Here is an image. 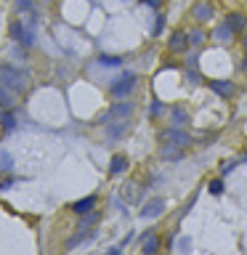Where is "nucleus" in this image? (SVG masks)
<instances>
[{
	"mask_svg": "<svg viewBox=\"0 0 247 255\" xmlns=\"http://www.w3.org/2000/svg\"><path fill=\"white\" fill-rule=\"evenodd\" d=\"M0 85L8 88L11 93L21 96L27 90V75L21 69H16V67H11V64H0Z\"/></svg>",
	"mask_w": 247,
	"mask_h": 255,
	"instance_id": "obj_1",
	"label": "nucleus"
},
{
	"mask_svg": "<svg viewBox=\"0 0 247 255\" xmlns=\"http://www.w3.org/2000/svg\"><path fill=\"white\" fill-rule=\"evenodd\" d=\"M8 35H11V40L21 43L24 48L35 45V30H30L27 24H21L19 19H16V21H11V24H8Z\"/></svg>",
	"mask_w": 247,
	"mask_h": 255,
	"instance_id": "obj_2",
	"label": "nucleus"
},
{
	"mask_svg": "<svg viewBox=\"0 0 247 255\" xmlns=\"http://www.w3.org/2000/svg\"><path fill=\"white\" fill-rule=\"evenodd\" d=\"M160 141L162 144H170V146H178V149H186V146L192 144V136L183 133L181 128H170V130H165V133L160 136Z\"/></svg>",
	"mask_w": 247,
	"mask_h": 255,
	"instance_id": "obj_3",
	"label": "nucleus"
},
{
	"mask_svg": "<svg viewBox=\"0 0 247 255\" xmlns=\"http://www.w3.org/2000/svg\"><path fill=\"white\" fill-rule=\"evenodd\" d=\"M133 115V104H115L109 112H106L104 117H101V122L104 125H109V122H120V120H128V117Z\"/></svg>",
	"mask_w": 247,
	"mask_h": 255,
	"instance_id": "obj_4",
	"label": "nucleus"
},
{
	"mask_svg": "<svg viewBox=\"0 0 247 255\" xmlns=\"http://www.w3.org/2000/svg\"><path fill=\"white\" fill-rule=\"evenodd\" d=\"M136 83H138V77L128 72V75H122L117 83H112V93H115L117 99H122V96H128L133 88H136Z\"/></svg>",
	"mask_w": 247,
	"mask_h": 255,
	"instance_id": "obj_5",
	"label": "nucleus"
},
{
	"mask_svg": "<svg viewBox=\"0 0 247 255\" xmlns=\"http://www.w3.org/2000/svg\"><path fill=\"white\" fill-rule=\"evenodd\" d=\"M165 210V200H160V197H154V200H149L147 205L141 207V218H157V215H162Z\"/></svg>",
	"mask_w": 247,
	"mask_h": 255,
	"instance_id": "obj_6",
	"label": "nucleus"
},
{
	"mask_svg": "<svg viewBox=\"0 0 247 255\" xmlns=\"http://www.w3.org/2000/svg\"><path fill=\"white\" fill-rule=\"evenodd\" d=\"M93 205H96V194H88V197H82V200H77L75 205H72V210L77 215H88V213H93Z\"/></svg>",
	"mask_w": 247,
	"mask_h": 255,
	"instance_id": "obj_7",
	"label": "nucleus"
},
{
	"mask_svg": "<svg viewBox=\"0 0 247 255\" xmlns=\"http://www.w3.org/2000/svg\"><path fill=\"white\" fill-rule=\"evenodd\" d=\"M128 128H131V122H128V120H120V122H109V125H106V136H109L112 141H115V138H122V136L128 133Z\"/></svg>",
	"mask_w": 247,
	"mask_h": 255,
	"instance_id": "obj_8",
	"label": "nucleus"
},
{
	"mask_svg": "<svg viewBox=\"0 0 247 255\" xmlns=\"http://www.w3.org/2000/svg\"><path fill=\"white\" fill-rule=\"evenodd\" d=\"M157 250H160V239H157V234H154V231H147V234H144L141 253H144V255H154Z\"/></svg>",
	"mask_w": 247,
	"mask_h": 255,
	"instance_id": "obj_9",
	"label": "nucleus"
},
{
	"mask_svg": "<svg viewBox=\"0 0 247 255\" xmlns=\"http://www.w3.org/2000/svg\"><path fill=\"white\" fill-rule=\"evenodd\" d=\"M141 194H144V189L138 184H133V181L122 186V197H125L128 202H138V200H141Z\"/></svg>",
	"mask_w": 247,
	"mask_h": 255,
	"instance_id": "obj_10",
	"label": "nucleus"
},
{
	"mask_svg": "<svg viewBox=\"0 0 247 255\" xmlns=\"http://www.w3.org/2000/svg\"><path fill=\"white\" fill-rule=\"evenodd\" d=\"M192 16H194L197 21H207V19L213 16V5H210V3H197V5L192 8Z\"/></svg>",
	"mask_w": 247,
	"mask_h": 255,
	"instance_id": "obj_11",
	"label": "nucleus"
},
{
	"mask_svg": "<svg viewBox=\"0 0 247 255\" xmlns=\"http://www.w3.org/2000/svg\"><path fill=\"white\" fill-rule=\"evenodd\" d=\"M183 149H178V146H170V144H160V157L162 160H181Z\"/></svg>",
	"mask_w": 247,
	"mask_h": 255,
	"instance_id": "obj_12",
	"label": "nucleus"
},
{
	"mask_svg": "<svg viewBox=\"0 0 247 255\" xmlns=\"http://www.w3.org/2000/svg\"><path fill=\"white\" fill-rule=\"evenodd\" d=\"M125 170H128V157L125 154L112 157V165H109V173L112 175H120V173H125Z\"/></svg>",
	"mask_w": 247,
	"mask_h": 255,
	"instance_id": "obj_13",
	"label": "nucleus"
},
{
	"mask_svg": "<svg viewBox=\"0 0 247 255\" xmlns=\"http://www.w3.org/2000/svg\"><path fill=\"white\" fill-rule=\"evenodd\" d=\"M0 125H3V130H14V128H16V115H14V109H3V112H0Z\"/></svg>",
	"mask_w": 247,
	"mask_h": 255,
	"instance_id": "obj_14",
	"label": "nucleus"
},
{
	"mask_svg": "<svg viewBox=\"0 0 247 255\" xmlns=\"http://www.w3.org/2000/svg\"><path fill=\"white\" fill-rule=\"evenodd\" d=\"M215 37H218V40H221V43H229V40H231V37H234V27L229 24V21H223V24H221V27H218V30H215Z\"/></svg>",
	"mask_w": 247,
	"mask_h": 255,
	"instance_id": "obj_15",
	"label": "nucleus"
},
{
	"mask_svg": "<svg viewBox=\"0 0 247 255\" xmlns=\"http://www.w3.org/2000/svg\"><path fill=\"white\" fill-rule=\"evenodd\" d=\"M213 90H215L218 96H223V99H231V96H234V85H231V83L215 80V83H213Z\"/></svg>",
	"mask_w": 247,
	"mask_h": 255,
	"instance_id": "obj_16",
	"label": "nucleus"
},
{
	"mask_svg": "<svg viewBox=\"0 0 247 255\" xmlns=\"http://www.w3.org/2000/svg\"><path fill=\"white\" fill-rule=\"evenodd\" d=\"M14 101H16V93H11L8 88H3V85H0V109H11V106H14Z\"/></svg>",
	"mask_w": 247,
	"mask_h": 255,
	"instance_id": "obj_17",
	"label": "nucleus"
},
{
	"mask_svg": "<svg viewBox=\"0 0 247 255\" xmlns=\"http://www.w3.org/2000/svg\"><path fill=\"white\" fill-rule=\"evenodd\" d=\"M189 43V35L186 32H176V35L170 37V51H183Z\"/></svg>",
	"mask_w": 247,
	"mask_h": 255,
	"instance_id": "obj_18",
	"label": "nucleus"
},
{
	"mask_svg": "<svg viewBox=\"0 0 247 255\" xmlns=\"http://www.w3.org/2000/svg\"><path fill=\"white\" fill-rule=\"evenodd\" d=\"M99 223V213H88V215H82V221H80V231H93V226Z\"/></svg>",
	"mask_w": 247,
	"mask_h": 255,
	"instance_id": "obj_19",
	"label": "nucleus"
},
{
	"mask_svg": "<svg viewBox=\"0 0 247 255\" xmlns=\"http://www.w3.org/2000/svg\"><path fill=\"white\" fill-rule=\"evenodd\" d=\"M14 8H16V14H27V11H32L35 5H32V0H16Z\"/></svg>",
	"mask_w": 247,
	"mask_h": 255,
	"instance_id": "obj_20",
	"label": "nucleus"
},
{
	"mask_svg": "<svg viewBox=\"0 0 247 255\" xmlns=\"http://www.w3.org/2000/svg\"><path fill=\"white\" fill-rule=\"evenodd\" d=\"M229 24H231L234 30H245V16L242 14H231L229 16Z\"/></svg>",
	"mask_w": 247,
	"mask_h": 255,
	"instance_id": "obj_21",
	"label": "nucleus"
},
{
	"mask_svg": "<svg viewBox=\"0 0 247 255\" xmlns=\"http://www.w3.org/2000/svg\"><path fill=\"white\" fill-rule=\"evenodd\" d=\"M99 64H104V67H120L122 59H120V56H101Z\"/></svg>",
	"mask_w": 247,
	"mask_h": 255,
	"instance_id": "obj_22",
	"label": "nucleus"
},
{
	"mask_svg": "<svg viewBox=\"0 0 247 255\" xmlns=\"http://www.w3.org/2000/svg\"><path fill=\"white\" fill-rule=\"evenodd\" d=\"M11 168H14V160H11V154L0 149V170H11Z\"/></svg>",
	"mask_w": 247,
	"mask_h": 255,
	"instance_id": "obj_23",
	"label": "nucleus"
},
{
	"mask_svg": "<svg viewBox=\"0 0 247 255\" xmlns=\"http://www.w3.org/2000/svg\"><path fill=\"white\" fill-rule=\"evenodd\" d=\"M173 122H176V128L183 125V122H186V112L183 109H173Z\"/></svg>",
	"mask_w": 247,
	"mask_h": 255,
	"instance_id": "obj_24",
	"label": "nucleus"
},
{
	"mask_svg": "<svg viewBox=\"0 0 247 255\" xmlns=\"http://www.w3.org/2000/svg\"><path fill=\"white\" fill-rule=\"evenodd\" d=\"M192 250V239H189V237H183L181 242H178V253H189Z\"/></svg>",
	"mask_w": 247,
	"mask_h": 255,
	"instance_id": "obj_25",
	"label": "nucleus"
},
{
	"mask_svg": "<svg viewBox=\"0 0 247 255\" xmlns=\"http://www.w3.org/2000/svg\"><path fill=\"white\" fill-rule=\"evenodd\" d=\"M223 191V181H213L210 184V194H221Z\"/></svg>",
	"mask_w": 247,
	"mask_h": 255,
	"instance_id": "obj_26",
	"label": "nucleus"
},
{
	"mask_svg": "<svg viewBox=\"0 0 247 255\" xmlns=\"http://www.w3.org/2000/svg\"><path fill=\"white\" fill-rule=\"evenodd\" d=\"M202 37H205V35H202V32H192V37H189V43L199 45V43H202Z\"/></svg>",
	"mask_w": 247,
	"mask_h": 255,
	"instance_id": "obj_27",
	"label": "nucleus"
},
{
	"mask_svg": "<svg viewBox=\"0 0 247 255\" xmlns=\"http://www.w3.org/2000/svg\"><path fill=\"white\" fill-rule=\"evenodd\" d=\"M104 255H122V247H112V250H106Z\"/></svg>",
	"mask_w": 247,
	"mask_h": 255,
	"instance_id": "obj_28",
	"label": "nucleus"
},
{
	"mask_svg": "<svg viewBox=\"0 0 247 255\" xmlns=\"http://www.w3.org/2000/svg\"><path fill=\"white\" fill-rule=\"evenodd\" d=\"M147 3L151 5V8H157V5H160V0H147Z\"/></svg>",
	"mask_w": 247,
	"mask_h": 255,
	"instance_id": "obj_29",
	"label": "nucleus"
},
{
	"mask_svg": "<svg viewBox=\"0 0 247 255\" xmlns=\"http://www.w3.org/2000/svg\"><path fill=\"white\" fill-rule=\"evenodd\" d=\"M242 69H247V61H242Z\"/></svg>",
	"mask_w": 247,
	"mask_h": 255,
	"instance_id": "obj_30",
	"label": "nucleus"
},
{
	"mask_svg": "<svg viewBox=\"0 0 247 255\" xmlns=\"http://www.w3.org/2000/svg\"><path fill=\"white\" fill-rule=\"evenodd\" d=\"M245 48H247V35H245Z\"/></svg>",
	"mask_w": 247,
	"mask_h": 255,
	"instance_id": "obj_31",
	"label": "nucleus"
}]
</instances>
